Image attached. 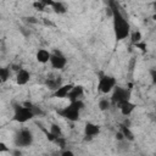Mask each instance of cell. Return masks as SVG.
<instances>
[{"instance_id":"1","label":"cell","mask_w":156,"mask_h":156,"mask_svg":"<svg viewBox=\"0 0 156 156\" xmlns=\"http://www.w3.org/2000/svg\"><path fill=\"white\" fill-rule=\"evenodd\" d=\"M111 10H112V27H113V34L117 41L124 40L130 35V24L128 20L124 17V15L121 12L117 2L110 1L108 2Z\"/></svg>"},{"instance_id":"2","label":"cell","mask_w":156,"mask_h":156,"mask_svg":"<svg viewBox=\"0 0 156 156\" xmlns=\"http://www.w3.org/2000/svg\"><path fill=\"white\" fill-rule=\"evenodd\" d=\"M83 108H84V102L82 100H78L74 102H69L63 108L58 110L57 113L69 122H77L80 118V112Z\"/></svg>"},{"instance_id":"3","label":"cell","mask_w":156,"mask_h":156,"mask_svg":"<svg viewBox=\"0 0 156 156\" xmlns=\"http://www.w3.org/2000/svg\"><path fill=\"white\" fill-rule=\"evenodd\" d=\"M32 104H26V105H15L13 107V116L12 121L17 123H26L33 117H35L33 110H32Z\"/></svg>"},{"instance_id":"4","label":"cell","mask_w":156,"mask_h":156,"mask_svg":"<svg viewBox=\"0 0 156 156\" xmlns=\"http://www.w3.org/2000/svg\"><path fill=\"white\" fill-rule=\"evenodd\" d=\"M130 90H132V88H123V87L117 85L112 91V95L110 99L111 104L118 107L123 102L129 101L130 100Z\"/></svg>"},{"instance_id":"5","label":"cell","mask_w":156,"mask_h":156,"mask_svg":"<svg viewBox=\"0 0 156 156\" xmlns=\"http://www.w3.org/2000/svg\"><path fill=\"white\" fill-rule=\"evenodd\" d=\"M33 140H34V136H33V133L27 129V128H23V129H20L16 134H15V145L17 147H28L33 144Z\"/></svg>"},{"instance_id":"6","label":"cell","mask_w":156,"mask_h":156,"mask_svg":"<svg viewBox=\"0 0 156 156\" xmlns=\"http://www.w3.org/2000/svg\"><path fill=\"white\" fill-rule=\"evenodd\" d=\"M117 87V80L115 77L112 76H107V74H102L99 78L98 82V90L102 94H108L112 93L113 89Z\"/></svg>"},{"instance_id":"7","label":"cell","mask_w":156,"mask_h":156,"mask_svg":"<svg viewBox=\"0 0 156 156\" xmlns=\"http://www.w3.org/2000/svg\"><path fill=\"white\" fill-rule=\"evenodd\" d=\"M50 65L55 69H63L67 65V58L60 50H54V51H51Z\"/></svg>"},{"instance_id":"8","label":"cell","mask_w":156,"mask_h":156,"mask_svg":"<svg viewBox=\"0 0 156 156\" xmlns=\"http://www.w3.org/2000/svg\"><path fill=\"white\" fill-rule=\"evenodd\" d=\"M99 134H100V126L99 124H95L93 122H87L85 123V126H84V135H85V139L90 140V139L95 138Z\"/></svg>"},{"instance_id":"9","label":"cell","mask_w":156,"mask_h":156,"mask_svg":"<svg viewBox=\"0 0 156 156\" xmlns=\"http://www.w3.org/2000/svg\"><path fill=\"white\" fill-rule=\"evenodd\" d=\"M73 87H74L73 83L62 84L57 90H55V91L52 93V98H57V99H65V98H67Z\"/></svg>"},{"instance_id":"10","label":"cell","mask_w":156,"mask_h":156,"mask_svg":"<svg viewBox=\"0 0 156 156\" xmlns=\"http://www.w3.org/2000/svg\"><path fill=\"white\" fill-rule=\"evenodd\" d=\"M83 94H84V88H83V85H80V84H74V87L72 88V90H71V93L68 94L67 99H68L69 102H74V101L82 100L80 98L83 96Z\"/></svg>"},{"instance_id":"11","label":"cell","mask_w":156,"mask_h":156,"mask_svg":"<svg viewBox=\"0 0 156 156\" xmlns=\"http://www.w3.org/2000/svg\"><path fill=\"white\" fill-rule=\"evenodd\" d=\"M30 79V73L26 68H21L16 73V83L17 85H26Z\"/></svg>"},{"instance_id":"12","label":"cell","mask_w":156,"mask_h":156,"mask_svg":"<svg viewBox=\"0 0 156 156\" xmlns=\"http://www.w3.org/2000/svg\"><path fill=\"white\" fill-rule=\"evenodd\" d=\"M45 85L49 88V89H51V90H57L61 85H62V83H61V77L60 76H55V77H48L46 78V80H45Z\"/></svg>"},{"instance_id":"13","label":"cell","mask_w":156,"mask_h":156,"mask_svg":"<svg viewBox=\"0 0 156 156\" xmlns=\"http://www.w3.org/2000/svg\"><path fill=\"white\" fill-rule=\"evenodd\" d=\"M50 57H51V51H49L46 49H39L35 54V58L39 63L50 62Z\"/></svg>"},{"instance_id":"14","label":"cell","mask_w":156,"mask_h":156,"mask_svg":"<svg viewBox=\"0 0 156 156\" xmlns=\"http://www.w3.org/2000/svg\"><path fill=\"white\" fill-rule=\"evenodd\" d=\"M135 107H136V105H135L134 102H132L130 100H129V101H126V102H123L122 105L118 106L121 113H122L123 116H126V117H128L129 115H132V112L135 110Z\"/></svg>"},{"instance_id":"15","label":"cell","mask_w":156,"mask_h":156,"mask_svg":"<svg viewBox=\"0 0 156 156\" xmlns=\"http://www.w3.org/2000/svg\"><path fill=\"white\" fill-rule=\"evenodd\" d=\"M55 13H58V15H62V13H66L67 12V7L63 2L61 1H52L51 2V6H50Z\"/></svg>"},{"instance_id":"16","label":"cell","mask_w":156,"mask_h":156,"mask_svg":"<svg viewBox=\"0 0 156 156\" xmlns=\"http://www.w3.org/2000/svg\"><path fill=\"white\" fill-rule=\"evenodd\" d=\"M119 130L122 132V134H123V136H124L126 140H129V141H133V140H134V134H133V132L130 130L129 126H127V124H121V126H119Z\"/></svg>"},{"instance_id":"17","label":"cell","mask_w":156,"mask_h":156,"mask_svg":"<svg viewBox=\"0 0 156 156\" xmlns=\"http://www.w3.org/2000/svg\"><path fill=\"white\" fill-rule=\"evenodd\" d=\"M111 106H112V104H111V100H108V99H106V98H104V99H100L99 100V104H98V107H99V110L100 111H108L110 108H111Z\"/></svg>"},{"instance_id":"18","label":"cell","mask_w":156,"mask_h":156,"mask_svg":"<svg viewBox=\"0 0 156 156\" xmlns=\"http://www.w3.org/2000/svg\"><path fill=\"white\" fill-rule=\"evenodd\" d=\"M129 38H130V43H132L133 45H136L138 43L141 41L143 35H141V33H140L139 30H133V32H130Z\"/></svg>"},{"instance_id":"19","label":"cell","mask_w":156,"mask_h":156,"mask_svg":"<svg viewBox=\"0 0 156 156\" xmlns=\"http://www.w3.org/2000/svg\"><path fill=\"white\" fill-rule=\"evenodd\" d=\"M52 135H55L56 136V139L57 138H60V136H63V133H62V129H61V127L60 126H57V124H55V123H52L51 126H50V130H49Z\"/></svg>"},{"instance_id":"20","label":"cell","mask_w":156,"mask_h":156,"mask_svg":"<svg viewBox=\"0 0 156 156\" xmlns=\"http://www.w3.org/2000/svg\"><path fill=\"white\" fill-rule=\"evenodd\" d=\"M11 76V72H10V68L9 67H2L0 68V78H1V82L5 83L6 80H9Z\"/></svg>"},{"instance_id":"21","label":"cell","mask_w":156,"mask_h":156,"mask_svg":"<svg viewBox=\"0 0 156 156\" xmlns=\"http://www.w3.org/2000/svg\"><path fill=\"white\" fill-rule=\"evenodd\" d=\"M33 6H34L37 10H39V11H44L45 7H46V5H45L44 1H35V2L33 4Z\"/></svg>"},{"instance_id":"22","label":"cell","mask_w":156,"mask_h":156,"mask_svg":"<svg viewBox=\"0 0 156 156\" xmlns=\"http://www.w3.org/2000/svg\"><path fill=\"white\" fill-rule=\"evenodd\" d=\"M55 143H56V144H57V145H58L61 149H63V147L66 146V139H65L63 136H60V138H57Z\"/></svg>"},{"instance_id":"23","label":"cell","mask_w":156,"mask_h":156,"mask_svg":"<svg viewBox=\"0 0 156 156\" xmlns=\"http://www.w3.org/2000/svg\"><path fill=\"white\" fill-rule=\"evenodd\" d=\"M11 151V149L5 144V143H0V152H10Z\"/></svg>"},{"instance_id":"24","label":"cell","mask_w":156,"mask_h":156,"mask_svg":"<svg viewBox=\"0 0 156 156\" xmlns=\"http://www.w3.org/2000/svg\"><path fill=\"white\" fill-rule=\"evenodd\" d=\"M150 77H151L152 84H154V85H156V68L150 69Z\"/></svg>"},{"instance_id":"25","label":"cell","mask_w":156,"mask_h":156,"mask_svg":"<svg viewBox=\"0 0 156 156\" xmlns=\"http://www.w3.org/2000/svg\"><path fill=\"white\" fill-rule=\"evenodd\" d=\"M135 48H138V49H140V50H141L143 52H145V51H146V44H145V43H144L143 40H141L140 43H138V44L135 45Z\"/></svg>"},{"instance_id":"26","label":"cell","mask_w":156,"mask_h":156,"mask_svg":"<svg viewBox=\"0 0 156 156\" xmlns=\"http://www.w3.org/2000/svg\"><path fill=\"white\" fill-rule=\"evenodd\" d=\"M61 156H76V155H74V152L71 151V150H63V151L61 152Z\"/></svg>"},{"instance_id":"27","label":"cell","mask_w":156,"mask_h":156,"mask_svg":"<svg viewBox=\"0 0 156 156\" xmlns=\"http://www.w3.org/2000/svg\"><path fill=\"white\" fill-rule=\"evenodd\" d=\"M116 139H117L118 141H122V140H124V136H123V134H122V132H121V130L116 133Z\"/></svg>"},{"instance_id":"28","label":"cell","mask_w":156,"mask_h":156,"mask_svg":"<svg viewBox=\"0 0 156 156\" xmlns=\"http://www.w3.org/2000/svg\"><path fill=\"white\" fill-rule=\"evenodd\" d=\"M11 154H12V156H22V154H21V151L17 149V150H11L10 151Z\"/></svg>"},{"instance_id":"29","label":"cell","mask_w":156,"mask_h":156,"mask_svg":"<svg viewBox=\"0 0 156 156\" xmlns=\"http://www.w3.org/2000/svg\"><path fill=\"white\" fill-rule=\"evenodd\" d=\"M26 20H27L29 23H37V22H38V20H37L35 17H27Z\"/></svg>"},{"instance_id":"30","label":"cell","mask_w":156,"mask_h":156,"mask_svg":"<svg viewBox=\"0 0 156 156\" xmlns=\"http://www.w3.org/2000/svg\"><path fill=\"white\" fill-rule=\"evenodd\" d=\"M152 6H154V10H155V12H156V1L152 2Z\"/></svg>"},{"instance_id":"31","label":"cell","mask_w":156,"mask_h":156,"mask_svg":"<svg viewBox=\"0 0 156 156\" xmlns=\"http://www.w3.org/2000/svg\"><path fill=\"white\" fill-rule=\"evenodd\" d=\"M152 20H155V21H156V13H155V15L152 16Z\"/></svg>"},{"instance_id":"32","label":"cell","mask_w":156,"mask_h":156,"mask_svg":"<svg viewBox=\"0 0 156 156\" xmlns=\"http://www.w3.org/2000/svg\"><path fill=\"white\" fill-rule=\"evenodd\" d=\"M155 122H156V121H155Z\"/></svg>"}]
</instances>
